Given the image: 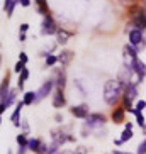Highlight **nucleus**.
<instances>
[{
    "label": "nucleus",
    "instance_id": "obj_1",
    "mask_svg": "<svg viewBox=\"0 0 146 154\" xmlns=\"http://www.w3.org/2000/svg\"><path fill=\"white\" fill-rule=\"evenodd\" d=\"M121 95H122V85H121V82H117V80H109V82L105 83L104 98L109 105H116V102L121 98Z\"/></svg>",
    "mask_w": 146,
    "mask_h": 154
},
{
    "label": "nucleus",
    "instance_id": "obj_2",
    "mask_svg": "<svg viewBox=\"0 0 146 154\" xmlns=\"http://www.w3.org/2000/svg\"><path fill=\"white\" fill-rule=\"evenodd\" d=\"M131 15H132V26L138 31L146 27V10H143L141 7H132Z\"/></svg>",
    "mask_w": 146,
    "mask_h": 154
},
{
    "label": "nucleus",
    "instance_id": "obj_3",
    "mask_svg": "<svg viewBox=\"0 0 146 154\" xmlns=\"http://www.w3.org/2000/svg\"><path fill=\"white\" fill-rule=\"evenodd\" d=\"M124 59H126V64L129 68H134V63L138 61V58H136V49L132 46H124Z\"/></svg>",
    "mask_w": 146,
    "mask_h": 154
},
{
    "label": "nucleus",
    "instance_id": "obj_4",
    "mask_svg": "<svg viewBox=\"0 0 146 154\" xmlns=\"http://www.w3.org/2000/svg\"><path fill=\"white\" fill-rule=\"evenodd\" d=\"M43 32L44 34H56L58 32L56 24H55V20H53L51 15H44V19H43Z\"/></svg>",
    "mask_w": 146,
    "mask_h": 154
},
{
    "label": "nucleus",
    "instance_id": "obj_5",
    "mask_svg": "<svg viewBox=\"0 0 146 154\" xmlns=\"http://www.w3.org/2000/svg\"><path fill=\"white\" fill-rule=\"evenodd\" d=\"M138 97V90H136V86L134 85H129L128 86V90H126V95H124V103H126V109L131 110V103H132V100Z\"/></svg>",
    "mask_w": 146,
    "mask_h": 154
},
{
    "label": "nucleus",
    "instance_id": "obj_6",
    "mask_svg": "<svg viewBox=\"0 0 146 154\" xmlns=\"http://www.w3.org/2000/svg\"><path fill=\"white\" fill-rule=\"evenodd\" d=\"M104 122H105V119H104V115H100V113H92V115H88V117H87V124L90 127L102 125Z\"/></svg>",
    "mask_w": 146,
    "mask_h": 154
},
{
    "label": "nucleus",
    "instance_id": "obj_7",
    "mask_svg": "<svg viewBox=\"0 0 146 154\" xmlns=\"http://www.w3.org/2000/svg\"><path fill=\"white\" fill-rule=\"evenodd\" d=\"M51 88H53V82H51V80H48V82H46L44 85L39 88V90H37V93H36V95H37V100H43L44 97L49 95Z\"/></svg>",
    "mask_w": 146,
    "mask_h": 154
},
{
    "label": "nucleus",
    "instance_id": "obj_8",
    "mask_svg": "<svg viewBox=\"0 0 146 154\" xmlns=\"http://www.w3.org/2000/svg\"><path fill=\"white\" fill-rule=\"evenodd\" d=\"M143 41V34L141 31H138V29H132L131 32H129V42H131V46H139Z\"/></svg>",
    "mask_w": 146,
    "mask_h": 154
},
{
    "label": "nucleus",
    "instance_id": "obj_9",
    "mask_svg": "<svg viewBox=\"0 0 146 154\" xmlns=\"http://www.w3.org/2000/svg\"><path fill=\"white\" fill-rule=\"evenodd\" d=\"M134 71H136V75H138V78L139 80H143L144 78V75H146V66H144V63H143L141 59H138L136 63H134Z\"/></svg>",
    "mask_w": 146,
    "mask_h": 154
},
{
    "label": "nucleus",
    "instance_id": "obj_10",
    "mask_svg": "<svg viewBox=\"0 0 146 154\" xmlns=\"http://www.w3.org/2000/svg\"><path fill=\"white\" fill-rule=\"evenodd\" d=\"M71 113L75 115V117H78V119H87L88 117V110H87V107H83V105H80V107H73Z\"/></svg>",
    "mask_w": 146,
    "mask_h": 154
},
{
    "label": "nucleus",
    "instance_id": "obj_11",
    "mask_svg": "<svg viewBox=\"0 0 146 154\" xmlns=\"http://www.w3.org/2000/svg\"><path fill=\"white\" fill-rule=\"evenodd\" d=\"M53 105L56 109H61L65 105V97H63V90H56L55 93V98H53Z\"/></svg>",
    "mask_w": 146,
    "mask_h": 154
},
{
    "label": "nucleus",
    "instance_id": "obj_12",
    "mask_svg": "<svg viewBox=\"0 0 146 154\" xmlns=\"http://www.w3.org/2000/svg\"><path fill=\"white\" fill-rule=\"evenodd\" d=\"M24 102H19L17 103V107H15V110H14V113H12V122H14V125L15 127H19V115H21V110H22V107H24Z\"/></svg>",
    "mask_w": 146,
    "mask_h": 154
},
{
    "label": "nucleus",
    "instance_id": "obj_13",
    "mask_svg": "<svg viewBox=\"0 0 146 154\" xmlns=\"http://www.w3.org/2000/svg\"><path fill=\"white\" fill-rule=\"evenodd\" d=\"M26 105H31L34 103V102H37V95L34 93V91H26L24 93V100H22Z\"/></svg>",
    "mask_w": 146,
    "mask_h": 154
},
{
    "label": "nucleus",
    "instance_id": "obj_14",
    "mask_svg": "<svg viewBox=\"0 0 146 154\" xmlns=\"http://www.w3.org/2000/svg\"><path fill=\"white\" fill-rule=\"evenodd\" d=\"M112 120H114L116 124H121L124 120V109H116L114 112H112Z\"/></svg>",
    "mask_w": 146,
    "mask_h": 154
},
{
    "label": "nucleus",
    "instance_id": "obj_15",
    "mask_svg": "<svg viewBox=\"0 0 146 154\" xmlns=\"http://www.w3.org/2000/svg\"><path fill=\"white\" fill-rule=\"evenodd\" d=\"M71 58H73V53H70V51H63V53H61V56L58 58V61L61 64H68L70 61H71Z\"/></svg>",
    "mask_w": 146,
    "mask_h": 154
},
{
    "label": "nucleus",
    "instance_id": "obj_16",
    "mask_svg": "<svg viewBox=\"0 0 146 154\" xmlns=\"http://www.w3.org/2000/svg\"><path fill=\"white\" fill-rule=\"evenodd\" d=\"M17 2H21V0H5V12L9 15H12V12H14V7Z\"/></svg>",
    "mask_w": 146,
    "mask_h": 154
},
{
    "label": "nucleus",
    "instance_id": "obj_17",
    "mask_svg": "<svg viewBox=\"0 0 146 154\" xmlns=\"http://www.w3.org/2000/svg\"><path fill=\"white\" fill-rule=\"evenodd\" d=\"M37 4V9H39V12L44 15H48V5H46V0H36Z\"/></svg>",
    "mask_w": 146,
    "mask_h": 154
},
{
    "label": "nucleus",
    "instance_id": "obj_18",
    "mask_svg": "<svg viewBox=\"0 0 146 154\" xmlns=\"http://www.w3.org/2000/svg\"><path fill=\"white\" fill-rule=\"evenodd\" d=\"M39 146H41V142H39L37 139H31V140L27 142V147H29L31 151H36V152H37V149H39Z\"/></svg>",
    "mask_w": 146,
    "mask_h": 154
},
{
    "label": "nucleus",
    "instance_id": "obj_19",
    "mask_svg": "<svg viewBox=\"0 0 146 154\" xmlns=\"http://www.w3.org/2000/svg\"><path fill=\"white\" fill-rule=\"evenodd\" d=\"M129 112H132V113H134V115H136V119H138V124H139V125H144V117H143V115H141V112H139V110H136V109H134V110H129Z\"/></svg>",
    "mask_w": 146,
    "mask_h": 154
},
{
    "label": "nucleus",
    "instance_id": "obj_20",
    "mask_svg": "<svg viewBox=\"0 0 146 154\" xmlns=\"http://www.w3.org/2000/svg\"><path fill=\"white\" fill-rule=\"evenodd\" d=\"M27 142H29V140L26 139L24 134H19V136H17V144L21 146V147H27Z\"/></svg>",
    "mask_w": 146,
    "mask_h": 154
},
{
    "label": "nucleus",
    "instance_id": "obj_21",
    "mask_svg": "<svg viewBox=\"0 0 146 154\" xmlns=\"http://www.w3.org/2000/svg\"><path fill=\"white\" fill-rule=\"evenodd\" d=\"M56 63H58V58H56L55 54L46 56V64H48V66H53V64H56Z\"/></svg>",
    "mask_w": 146,
    "mask_h": 154
},
{
    "label": "nucleus",
    "instance_id": "obj_22",
    "mask_svg": "<svg viewBox=\"0 0 146 154\" xmlns=\"http://www.w3.org/2000/svg\"><path fill=\"white\" fill-rule=\"evenodd\" d=\"M68 37H70L68 32H65V31L58 32V42H61V44H63V42H66V39H68Z\"/></svg>",
    "mask_w": 146,
    "mask_h": 154
},
{
    "label": "nucleus",
    "instance_id": "obj_23",
    "mask_svg": "<svg viewBox=\"0 0 146 154\" xmlns=\"http://www.w3.org/2000/svg\"><path fill=\"white\" fill-rule=\"evenodd\" d=\"M132 137V131H129V129H126V131L122 132V137H121V140L122 142H126V140H129Z\"/></svg>",
    "mask_w": 146,
    "mask_h": 154
},
{
    "label": "nucleus",
    "instance_id": "obj_24",
    "mask_svg": "<svg viewBox=\"0 0 146 154\" xmlns=\"http://www.w3.org/2000/svg\"><path fill=\"white\" fill-rule=\"evenodd\" d=\"M138 154H146V139L139 144V147H138Z\"/></svg>",
    "mask_w": 146,
    "mask_h": 154
},
{
    "label": "nucleus",
    "instance_id": "obj_25",
    "mask_svg": "<svg viewBox=\"0 0 146 154\" xmlns=\"http://www.w3.org/2000/svg\"><path fill=\"white\" fill-rule=\"evenodd\" d=\"M144 107H146V102H144V100H139V102L136 103V110H139V112H143V110H144Z\"/></svg>",
    "mask_w": 146,
    "mask_h": 154
},
{
    "label": "nucleus",
    "instance_id": "obj_26",
    "mask_svg": "<svg viewBox=\"0 0 146 154\" xmlns=\"http://www.w3.org/2000/svg\"><path fill=\"white\" fill-rule=\"evenodd\" d=\"M15 71H17V73H22L24 71V69H26V64H24V63H21V61H19V63L17 64H15Z\"/></svg>",
    "mask_w": 146,
    "mask_h": 154
},
{
    "label": "nucleus",
    "instance_id": "obj_27",
    "mask_svg": "<svg viewBox=\"0 0 146 154\" xmlns=\"http://www.w3.org/2000/svg\"><path fill=\"white\" fill-rule=\"evenodd\" d=\"M19 61H21V63H27V54H26V53H21V54H19Z\"/></svg>",
    "mask_w": 146,
    "mask_h": 154
},
{
    "label": "nucleus",
    "instance_id": "obj_28",
    "mask_svg": "<svg viewBox=\"0 0 146 154\" xmlns=\"http://www.w3.org/2000/svg\"><path fill=\"white\" fill-rule=\"evenodd\" d=\"M27 29H29L27 24H21V34H24V32L27 31Z\"/></svg>",
    "mask_w": 146,
    "mask_h": 154
},
{
    "label": "nucleus",
    "instance_id": "obj_29",
    "mask_svg": "<svg viewBox=\"0 0 146 154\" xmlns=\"http://www.w3.org/2000/svg\"><path fill=\"white\" fill-rule=\"evenodd\" d=\"M21 5L22 7H29L31 5V0H21Z\"/></svg>",
    "mask_w": 146,
    "mask_h": 154
},
{
    "label": "nucleus",
    "instance_id": "obj_30",
    "mask_svg": "<svg viewBox=\"0 0 146 154\" xmlns=\"http://www.w3.org/2000/svg\"><path fill=\"white\" fill-rule=\"evenodd\" d=\"M75 154H85V149H78Z\"/></svg>",
    "mask_w": 146,
    "mask_h": 154
},
{
    "label": "nucleus",
    "instance_id": "obj_31",
    "mask_svg": "<svg viewBox=\"0 0 146 154\" xmlns=\"http://www.w3.org/2000/svg\"><path fill=\"white\" fill-rule=\"evenodd\" d=\"M114 154H129V152H121V151H116Z\"/></svg>",
    "mask_w": 146,
    "mask_h": 154
},
{
    "label": "nucleus",
    "instance_id": "obj_32",
    "mask_svg": "<svg viewBox=\"0 0 146 154\" xmlns=\"http://www.w3.org/2000/svg\"><path fill=\"white\" fill-rule=\"evenodd\" d=\"M121 2H131V0H121Z\"/></svg>",
    "mask_w": 146,
    "mask_h": 154
},
{
    "label": "nucleus",
    "instance_id": "obj_33",
    "mask_svg": "<svg viewBox=\"0 0 146 154\" xmlns=\"http://www.w3.org/2000/svg\"><path fill=\"white\" fill-rule=\"evenodd\" d=\"M144 4H146V0H144Z\"/></svg>",
    "mask_w": 146,
    "mask_h": 154
}]
</instances>
